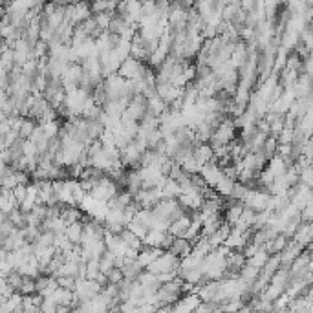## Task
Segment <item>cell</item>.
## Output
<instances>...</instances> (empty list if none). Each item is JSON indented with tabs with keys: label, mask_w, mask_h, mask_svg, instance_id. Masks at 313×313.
I'll return each mask as SVG.
<instances>
[{
	"label": "cell",
	"mask_w": 313,
	"mask_h": 313,
	"mask_svg": "<svg viewBox=\"0 0 313 313\" xmlns=\"http://www.w3.org/2000/svg\"><path fill=\"white\" fill-rule=\"evenodd\" d=\"M180 267H181V260L176 255H172L170 251H165L159 258H157L154 264H152L147 271L154 273V275H170V273H176L180 275Z\"/></svg>",
	"instance_id": "obj_1"
},
{
	"label": "cell",
	"mask_w": 313,
	"mask_h": 313,
	"mask_svg": "<svg viewBox=\"0 0 313 313\" xmlns=\"http://www.w3.org/2000/svg\"><path fill=\"white\" fill-rule=\"evenodd\" d=\"M119 191H123V189H119V185L112 180L110 176H106V178H103V180L99 181L97 185L90 191V196L99 200V202L108 203L112 198H116L117 194H119Z\"/></svg>",
	"instance_id": "obj_2"
},
{
	"label": "cell",
	"mask_w": 313,
	"mask_h": 313,
	"mask_svg": "<svg viewBox=\"0 0 313 313\" xmlns=\"http://www.w3.org/2000/svg\"><path fill=\"white\" fill-rule=\"evenodd\" d=\"M149 68H151V66H147V63H141L138 59L130 57L121 64V68H119L117 74H119L123 79H127V81H138L141 77H145Z\"/></svg>",
	"instance_id": "obj_3"
},
{
	"label": "cell",
	"mask_w": 313,
	"mask_h": 313,
	"mask_svg": "<svg viewBox=\"0 0 313 313\" xmlns=\"http://www.w3.org/2000/svg\"><path fill=\"white\" fill-rule=\"evenodd\" d=\"M200 176L205 180L207 187L216 189V187L220 185V181L226 178V172H224L216 163H207V165H203V167L200 168Z\"/></svg>",
	"instance_id": "obj_4"
},
{
	"label": "cell",
	"mask_w": 313,
	"mask_h": 313,
	"mask_svg": "<svg viewBox=\"0 0 313 313\" xmlns=\"http://www.w3.org/2000/svg\"><path fill=\"white\" fill-rule=\"evenodd\" d=\"M200 306H202V299L198 297V293H192V295L181 297L172 306L170 313H194Z\"/></svg>",
	"instance_id": "obj_5"
},
{
	"label": "cell",
	"mask_w": 313,
	"mask_h": 313,
	"mask_svg": "<svg viewBox=\"0 0 313 313\" xmlns=\"http://www.w3.org/2000/svg\"><path fill=\"white\" fill-rule=\"evenodd\" d=\"M304 245H301L299 242H295V240H291L290 243H288V247H286L282 253H280V262H282V267H286V269H291V264L299 258V256L304 253Z\"/></svg>",
	"instance_id": "obj_6"
},
{
	"label": "cell",
	"mask_w": 313,
	"mask_h": 313,
	"mask_svg": "<svg viewBox=\"0 0 313 313\" xmlns=\"http://www.w3.org/2000/svg\"><path fill=\"white\" fill-rule=\"evenodd\" d=\"M194 159L198 161L200 167L207 165V163H215V149L209 145V143H196L194 145Z\"/></svg>",
	"instance_id": "obj_7"
},
{
	"label": "cell",
	"mask_w": 313,
	"mask_h": 313,
	"mask_svg": "<svg viewBox=\"0 0 313 313\" xmlns=\"http://www.w3.org/2000/svg\"><path fill=\"white\" fill-rule=\"evenodd\" d=\"M191 226H192V216H191V213H187L185 216H181L180 220H176L170 224L168 233H170L174 238H185L187 231H189V227Z\"/></svg>",
	"instance_id": "obj_8"
},
{
	"label": "cell",
	"mask_w": 313,
	"mask_h": 313,
	"mask_svg": "<svg viewBox=\"0 0 313 313\" xmlns=\"http://www.w3.org/2000/svg\"><path fill=\"white\" fill-rule=\"evenodd\" d=\"M165 251L163 249H156V247H145V249L139 251V256H138V262L141 264L143 269H149V267L154 264V262L163 255Z\"/></svg>",
	"instance_id": "obj_9"
},
{
	"label": "cell",
	"mask_w": 313,
	"mask_h": 313,
	"mask_svg": "<svg viewBox=\"0 0 313 313\" xmlns=\"http://www.w3.org/2000/svg\"><path fill=\"white\" fill-rule=\"evenodd\" d=\"M170 253L172 255H176L180 260H183V258H187V256L192 253V242H189L187 238H176L172 243V247H170Z\"/></svg>",
	"instance_id": "obj_10"
},
{
	"label": "cell",
	"mask_w": 313,
	"mask_h": 313,
	"mask_svg": "<svg viewBox=\"0 0 313 313\" xmlns=\"http://www.w3.org/2000/svg\"><path fill=\"white\" fill-rule=\"evenodd\" d=\"M64 235L68 236V240L72 243H76L77 247L81 245L82 242V235H84V222H77V224H72V226L66 227Z\"/></svg>",
	"instance_id": "obj_11"
},
{
	"label": "cell",
	"mask_w": 313,
	"mask_h": 313,
	"mask_svg": "<svg viewBox=\"0 0 313 313\" xmlns=\"http://www.w3.org/2000/svg\"><path fill=\"white\" fill-rule=\"evenodd\" d=\"M161 192H163V200H178V198L181 196V187L176 180L167 178Z\"/></svg>",
	"instance_id": "obj_12"
},
{
	"label": "cell",
	"mask_w": 313,
	"mask_h": 313,
	"mask_svg": "<svg viewBox=\"0 0 313 313\" xmlns=\"http://www.w3.org/2000/svg\"><path fill=\"white\" fill-rule=\"evenodd\" d=\"M165 236H167V233L149 231V233H147V236L143 238V243H145V247H156V249H163Z\"/></svg>",
	"instance_id": "obj_13"
},
{
	"label": "cell",
	"mask_w": 313,
	"mask_h": 313,
	"mask_svg": "<svg viewBox=\"0 0 313 313\" xmlns=\"http://www.w3.org/2000/svg\"><path fill=\"white\" fill-rule=\"evenodd\" d=\"M194 130H196V143H211V139H213V136L216 132L215 128L207 125V123H202Z\"/></svg>",
	"instance_id": "obj_14"
},
{
	"label": "cell",
	"mask_w": 313,
	"mask_h": 313,
	"mask_svg": "<svg viewBox=\"0 0 313 313\" xmlns=\"http://www.w3.org/2000/svg\"><path fill=\"white\" fill-rule=\"evenodd\" d=\"M269 258H271V255H269L266 249H260L255 256H251L249 260H247V264H249V266H253V267H256V269H260V271H262Z\"/></svg>",
	"instance_id": "obj_15"
},
{
	"label": "cell",
	"mask_w": 313,
	"mask_h": 313,
	"mask_svg": "<svg viewBox=\"0 0 313 313\" xmlns=\"http://www.w3.org/2000/svg\"><path fill=\"white\" fill-rule=\"evenodd\" d=\"M114 267H117L116 266V256L106 251V253L103 255V258H101V275H108Z\"/></svg>",
	"instance_id": "obj_16"
},
{
	"label": "cell",
	"mask_w": 313,
	"mask_h": 313,
	"mask_svg": "<svg viewBox=\"0 0 313 313\" xmlns=\"http://www.w3.org/2000/svg\"><path fill=\"white\" fill-rule=\"evenodd\" d=\"M127 229H128V231H132L134 235H136L138 238H141V240H143V238L147 236V233H149V229H145L143 226H139L138 222H132V224H128Z\"/></svg>",
	"instance_id": "obj_17"
},
{
	"label": "cell",
	"mask_w": 313,
	"mask_h": 313,
	"mask_svg": "<svg viewBox=\"0 0 313 313\" xmlns=\"http://www.w3.org/2000/svg\"><path fill=\"white\" fill-rule=\"evenodd\" d=\"M59 306L55 304V302L48 297V299H44V302H42V306H41V312L42 313H57Z\"/></svg>",
	"instance_id": "obj_18"
},
{
	"label": "cell",
	"mask_w": 313,
	"mask_h": 313,
	"mask_svg": "<svg viewBox=\"0 0 313 313\" xmlns=\"http://www.w3.org/2000/svg\"><path fill=\"white\" fill-rule=\"evenodd\" d=\"M26 194H28V187L26 185H17L13 189V196L17 198L18 203H22L26 200Z\"/></svg>",
	"instance_id": "obj_19"
},
{
	"label": "cell",
	"mask_w": 313,
	"mask_h": 313,
	"mask_svg": "<svg viewBox=\"0 0 313 313\" xmlns=\"http://www.w3.org/2000/svg\"><path fill=\"white\" fill-rule=\"evenodd\" d=\"M70 313H79V312H77V310H72V312H70Z\"/></svg>",
	"instance_id": "obj_20"
},
{
	"label": "cell",
	"mask_w": 313,
	"mask_h": 313,
	"mask_svg": "<svg viewBox=\"0 0 313 313\" xmlns=\"http://www.w3.org/2000/svg\"><path fill=\"white\" fill-rule=\"evenodd\" d=\"M215 313H224V312H222V310H216V312Z\"/></svg>",
	"instance_id": "obj_21"
}]
</instances>
